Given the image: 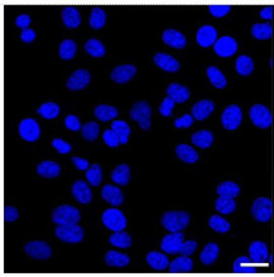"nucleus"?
Masks as SVG:
<instances>
[{
    "mask_svg": "<svg viewBox=\"0 0 274 277\" xmlns=\"http://www.w3.org/2000/svg\"><path fill=\"white\" fill-rule=\"evenodd\" d=\"M161 222L162 225L169 232H181L190 223V214L182 210L167 211L163 214Z\"/></svg>",
    "mask_w": 274,
    "mask_h": 277,
    "instance_id": "nucleus-1",
    "label": "nucleus"
},
{
    "mask_svg": "<svg viewBox=\"0 0 274 277\" xmlns=\"http://www.w3.org/2000/svg\"><path fill=\"white\" fill-rule=\"evenodd\" d=\"M80 221L79 209L72 205L57 206L52 213V222L57 225L77 224Z\"/></svg>",
    "mask_w": 274,
    "mask_h": 277,
    "instance_id": "nucleus-2",
    "label": "nucleus"
},
{
    "mask_svg": "<svg viewBox=\"0 0 274 277\" xmlns=\"http://www.w3.org/2000/svg\"><path fill=\"white\" fill-rule=\"evenodd\" d=\"M252 216L257 222L267 223L272 219L273 216V201L269 198H258L252 204Z\"/></svg>",
    "mask_w": 274,
    "mask_h": 277,
    "instance_id": "nucleus-3",
    "label": "nucleus"
},
{
    "mask_svg": "<svg viewBox=\"0 0 274 277\" xmlns=\"http://www.w3.org/2000/svg\"><path fill=\"white\" fill-rule=\"evenodd\" d=\"M250 120L255 127L262 129L269 128L273 124V116L269 109L263 104H254L249 110Z\"/></svg>",
    "mask_w": 274,
    "mask_h": 277,
    "instance_id": "nucleus-4",
    "label": "nucleus"
},
{
    "mask_svg": "<svg viewBox=\"0 0 274 277\" xmlns=\"http://www.w3.org/2000/svg\"><path fill=\"white\" fill-rule=\"evenodd\" d=\"M56 237L62 242L79 243L84 238V229L77 224L57 225L55 230Z\"/></svg>",
    "mask_w": 274,
    "mask_h": 277,
    "instance_id": "nucleus-5",
    "label": "nucleus"
},
{
    "mask_svg": "<svg viewBox=\"0 0 274 277\" xmlns=\"http://www.w3.org/2000/svg\"><path fill=\"white\" fill-rule=\"evenodd\" d=\"M130 118L133 120L138 121L139 126L142 127L143 131H148L151 128V115L152 109L148 103L138 102L131 107L130 109Z\"/></svg>",
    "mask_w": 274,
    "mask_h": 277,
    "instance_id": "nucleus-6",
    "label": "nucleus"
},
{
    "mask_svg": "<svg viewBox=\"0 0 274 277\" xmlns=\"http://www.w3.org/2000/svg\"><path fill=\"white\" fill-rule=\"evenodd\" d=\"M102 224L108 228L109 230H114V232H119L123 230L126 227V219L124 214L120 210L115 208H111L105 210L101 217Z\"/></svg>",
    "mask_w": 274,
    "mask_h": 277,
    "instance_id": "nucleus-7",
    "label": "nucleus"
},
{
    "mask_svg": "<svg viewBox=\"0 0 274 277\" xmlns=\"http://www.w3.org/2000/svg\"><path fill=\"white\" fill-rule=\"evenodd\" d=\"M242 109L236 104H231L226 107L221 114V124L227 131H235L242 123Z\"/></svg>",
    "mask_w": 274,
    "mask_h": 277,
    "instance_id": "nucleus-8",
    "label": "nucleus"
},
{
    "mask_svg": "<svg viewBox=\"0 0 274 277\" xmlns=\"http://www.w3.org/2000/svg\"><path fill=\"white\" fill-rule=\"evenodd\" d=\"M24 251L28 256L36 260H47L52 255L50 245L43 240H32L24 245Z\"/></svg>",
    "mask_w": 274,
    "mask_h": 277,
    "instance_id": "nucleus-9",
    "label": "nucleus"
},
{
    "mask_svg": "<svg viewBox=\"0 0 274 277\" xmlns=\"http://www.w3.org/2000/svg\"><path fill=\"white\" fill-rule=\"evenodd\" d=\"M18 129H19L20 137L27 142L37 141L41 136L40 126H38L37 121L32 118L23 119V120L19 123Z\"/></svg>",
    "mask_w": 274,
    "mask_h": 277,
    "instance_id": "nucleus-10",
    "label": "nucleus"
},
{
    "mask_svg": "<svg viewBox=\"0 0 274 277\" xmlns=\"http://www.w3.org/2000/svg\"><path fill=\"white\" fill-rule=\"evenodd\" d=\"M183 238H185V234L182 232H170L169 234H167L162 239L161 250L164 253H168V255L178 253L183 243Z\"/></svg>",
    "mask_w": 274,
    "mask_h": 277,
    "instance_id": "nucleus-11",
    "label": "nucleus"
},
{
    "mask_svg": "<svg viewBox=\"0 0 274 277\" xmlns=\"http://www.w3.org/2000/svg\"><path fill=\"white\" fill-rule=\"evenodd\" d=\"M214 51L220 57H230L237 51V43L230 36L218 38V41L214 45Z\"/></svg>",
    "mask_w": 274,
    "mask_h": 277,
    "instance_id": "nucleus-12",
    "label": "nucleus"
},
{
    "mask_svg": "<svg viewBox=\"0 0 274 277\" xmlns=\"http://www.w3.org/2000/svg\"><path fill=\"white\" fill-rule=\"evenodd\" d=\"M196 41L201 47L206 48L214 46L218 41V30L213 25H202L201 28H198L197 33H196Z\"/></svg>",
    "mask_w": 274,
    "mask_h": 277,
    "instance_id": "nucleus-13",
    "label": "nucleus"
},
{
    "mask_svg": "<svg viewBox=\"0 0 274 277\" xmlns=\"http://www.w3.org/2000/svg\"><path fill=\"white\" fill-rule=\"evenodd\" d=\"M89 82H90L89 71L84 69L76 70V71L70 76V79L67 80V89L72 90V91H77V90L84 89Z\"/></svg>",
    "mask_w": 274,
    "mask_h": 277,
    "instance_id": "nucleus-14",
    "label": "nucleus"
},
{
    "mask_svg": "<svg viewBox=\"0 0 274 277\" xmlns=\"http://www.w3.org/2000/svg\"><path fill=\"white\" fill-rule=\"evenodd\" d=\"M135 72L136 69L133 65H120L111 71V80L118 84H125L133 79Z\"/></svg>",
    "mask_w": 274,
    "mask_h": 277,
    "instance_id": "nucleus-15",
    "label": "nucleus"
},
{
    "mask_svg": "<svg viewBox=\"0 0 274 277\" xmlns=\"http://www.w3.org/2000/svg\"><path fill=\"white\" fill-rule=\"evenodd\" d=\"M162 40L167 46L176 48V50H182L187 45V40L181 32L176 29H165L162 35Z\"/></svg>",
    "mask_w": 274,
    "mask_h": 277,
    "instance_id": "nucleus-16",
    "label": "nucleus"
},
{
    "mask_svg": "<svg viewBox=\"0 0 274 277\" xmlns=\"http://www.w3.org/2000/svg\"><path fill=\"white\" fill-rule=\"evenodd\" d=\"M72 195L81 204H89L92 198L91 189L84 180L75 181L74 185H72Z\"/></svg>",
    "mask_w": 274,
    "mask_h": 277,
    "instance_id": "nucleus-17",
    "label": "nucleus"
},
{
    "mask_svg": "<svg viewBox=\"0 0 274 277\" xmlns=\"http://www.w3.org/2000/svg\"><path fill=\"white\" fill-rule=\"evenodd\" d=\"M249 257L252 258L254 263H263L268 260V245L262 240H254L249 245Z\"/></svg>",
    "mask_w": 274,
    "mask_h": 277,
    "instance_id": "nucleus-18",
    "label": "nucleus"
},
{
    "mask_svg": "<svg viewBox=\"0 0 274 277\" xmlns=\"http://www.w3.org/2000/svg\"><path fill=\"white\" fill-rule=\"evenodd\" d=\"M214 108H215V104H214L211 100L209 99L200 100V102H197L192 107V109H191V115H192L193 119H196V120H203V119H206L211 113H213Z\"/></svg>",
    "mask_w": 274,
    "mask_h": 277,
    "instance_id": "nucleus-19",
    "label": "nucleus"
},
{
    "mask_svg": "<svg viewBox=\"0 0 274 277\" xmlns=\"http://www.w3.org/2000/svg\"><path fill=\"white\" fill-rule=\"evenodd\" d=\"M101 196L105 201H108L113 206L120 205L124 200L123 193L120 191V189L115 185H110V183H108V185L102 188Z\"/></svg>",
    "mask_w": 274,
    "mask_h": 277,
    "instance_id": "nucleus-20",
    "label": "nucleus"
},
{
    "mask_svg": "<svg viewBox=\"0 0 274 277\" xmlns=\"http://www.w3.org/2000/svg\"><path fill=\"white\" fill-rule=\"evenodd\" d=\"M154 64L158 67H161L162 70L168 72H176L180 69V62L175 58V57L167 55V53L158 52L153 57Z\"/></svg>",
    "mask_w": 274,
    "mask_h": 277,
    "instance_id": "nucleus-21",
    "label": "nucleus"
},
{
    "mask_svg": "<svg viewBox=\"0 0 274 277\" xmlns=\"http://www.w3.org/2000/svg\"><path fill=\"white\" fill-rule=\"evenodd\" d=\"M193 268V262L190 258V256H182L181 257L176 258L168 266V271L170 273H186L192 271Z\"/></svg>",
    "mask_w": 274,
    "mask_h": 277,
    "instance_id": "nucleus-22",
    "label": "nucleus"
},
{
    "mask_svg": "<svg viewBox=\"0 0 274 277\" xmlns=\"http://www.w3.org/2000/svg\"><path fill=\"white\" fill-rule=\"evenodd\" d=\"M167 95L170 99L175 100V103H185L190 98V90L183 85L172 82L167 87Z\"/></svg>",
    "mask_w": 274,
    "mask_h": 277,
    "instance_id": "nucleus-23",
    "label": "nucleus"
},
{
    "mask_svg": "<svg viewBox=\"0 0 274 277\" xmlns=\"http://www.w3.org/2000/svg\"><path fill=\"white\" fill-rule=\"evenodd\" d=\"M147 262L153 270L163 271L169 266V260L163 253H159L157 251H152L147 255Z\"/></svg>",
    "mask_w": 274,
    "mask_h": 277,
    "instance_id": "nucleus-24",
    "label": "nucleus"
},
{
    "mask_svg": "<svg viewBox=\"0 0 274 277\" xmlns=\"http://www.w3.org/2000/svg\"><path fill=\"white\" fill-rule=\"evenodd\" d=\"M61 17L67 28H77L80 25V23H81V17H80V12L77 10V8H63L61 13Z\"/></svg>",
    "mask_w": 274,
    "mask_h": 277,
    "instance_id": "nucleus-25",
    "label": "nucleus"
},
{
    "mask_svg": "<svg viewBox=\"0 0 274 277\" xmlns=\"http://www.w3.org/2000/svg\"><path fill=\"white\" fill-rule=\"evenodd\" d=\"M176 155L181 161L186 162V164H195L198 160V153L188 144H178L176 147Z\"/></svg>",
    "mask_w": 274,
    "mask_h": 277,
    "instance_id": "nucleus-26",
    "label": "nucleus"
},
{
    "mask_svg": "<svg viewBox=\"0 0 274 277\" xmlns=\"http://www.w3.org/2000/svg\"><path fill=\"white\" fill-rule=\"evenodd\" d=\"M111 180L120 186L128 185L130 180V168L126 164H121L111 171Z\"/></svg>",
    "mask_w": 274,
    "mask_h": 277,
    "instance_id": "nucleus-27",
    "label": "nucleus"
},
{
    "mask_svg": "<svg viewBox=\"0 0 274 277\" xmlns=\"http://www.w3.org/2000/svg\"><path fill=\"white\" fill-rule=\"evenodd\" d=\"M232 271L235 273H255L257 272V267L253 263V260L247 256H242L235 260L234 265H232Z\"/></svg>",
    "mask_w": 274,
    "mask_h": 277,
    "instance_id": "nucleus-28",
    "label": "nucleus"
},
{
    "mask_svg": "<svg viewBox=\"0 0 274 277\" xmlns=\"http://www.w3.org/2000/svg\"><path fill=\"white\" fill-rule=\"evenodd\" d=\"M191 141L198 148H209L214 142V134L210 131L202 129V131H197L193 133Z\"/></svg>",
    "mask_w": 274,
    "mask_h": 277,
    "instance_id": "nucleus-29",
    "label": "nucleus"
},
{
    "mask_svg": "<svg viewBox=\"0 0 274 277\" xmlns=\"http://www.w3.org/2000/svg\"><path fill=\"white\" fill-rule=\"evenodd\" d=\"M61 172V167L57 162L53 161H43L37 166V173L42 177L53 178L57 177Z\"/></svg>",
    "mask_w": 274,
    "mask_h": 277,
    "instance_id": "nucleus-30",
    "label": "nucleus"
},
{
    "mask_svg": "<svg viewBox=\"0 0 274 277\" xmlns=\"http://www.w3.org/2000/svg\"><path fill=\"white\" fill-rule=\"evenodd\" d=\"M219 252L220 248L216 243H208V244L203 247L202 252H201L200 261L206 266L213 265V263L218 260Z\"/></svg>",
    "mask_w": 274,
    "mask_h": 277,
    "instance_id": "nucleus-31",
    "label": "nucleus"
},
{
    "mask_svg": "<svg viewBox=\"0 0 274 277\" xmlns=\"http://www.w3.org/2000/svg\"><path fill=\"white\" fill-rule=\"evenodd\" d=\"M129 261H130V258L128 255H124L118 251H109L105 255V262L111 267H124V266L128 265Z\"/></svg>",
    "mask_w": 274,
    "mask_h": 277,
    "instance_id": "nucleus-32",
    "label": "nucleus"
},
{
    "mask_svg": "<svg viewBox=\"0 0 274 277\" xmlns=\"http://www.w3.org/2000/svg\"><path fill=\"white\" fill-rule=\"evenodd\" d=\"M250 32L257 40H269L273 36V27L270 23H255L252 25Z\"/></svg>",
    "mask_w": 274,
    "mask_h": 277,
    "instance_id": "nucleus-33",
    "label": "nucleus"
},
{
    "mask_svg": "<svg viewBox=\"0 0 274 277\" xmlns=\"http://www.w3.org/2000/svg\"><path fill=\"white\" fill-rule=\"evenodd\" d=\"M235 69H236V72L239 75L248 76L254 70V62H253V59L249 56L242 55L237 57L236 61H235Z\"/></svg>",
    "mask_w": 274,
    "mask_h": 277,
    "instance_id": "nucleus-34",
    "label": "nucleus"
},
{
    "mask_svg": "<svg viewBox=\"0 0 274 277\" xmlns=\"http://www.w3.org/2000/svg\"><path fill=\"white\" fill-rule=\"evenodd\" d=\"M206 74H208L209 80L211 84L218 89H224L226 86V77L216 66H209L206 69Z\"/></svg>",
    "mask_w": 274,
    "mask_h": 277,
    "instance_id": "nucleus-35",
    "label": "nucleus"
},
{
    "mask_svg": "<svg viewBox=\"0 0 274 277\" xmlns=\"http://www.w3.org/2000/svg\"><path fill=\"white\" fill-rule=\"evenodd\" d=\"M95 116L101 121H109L111 119H115L118 116V109L111 105L100 104L95 108L94 110Z\"/></svg>",
    "mask_w": 274,
    "mask_h": 277,
    "instance_id": "nucleus-36",
    "label": "nucleus"
},
{
    "mask_svg": "<svg viewBox=\"0 0 274 277\" xmlns=\"http://www.w3.org/2000/svg\"><path fill=\"white\" fill-rule=\"evenodd\" d=\"M215 208L220 214H231L236 208L234 198H229V196H219L215 201Z\"/></svg>",
    "mask_w": 274,
    "mask_h": 277,
    "instance_id": "nucleus-37",
    "label": "nucleus"
},
{
    "mask_svg": "<svg viewBox=\"0 0 274 277\" xmlns=\"http://www.w3.org/2000/svg\"><path fill=\"white\" fill-rule=\"evenodd\" d=\"M216 193L219 196H229V198H236L240 193V188L237 183L232 182V181H224L218 186Z\"/></svg>",
    "mask_w": 274,
    "mask_h": 277,
    "instance_id": "nucleus-38",
    "label": "nucleus"
},
{
    "mask_svg": "<svg viewBox=\"0 0 274 277\" xmlns=\"http://www.w3.org/2000/svg\"><path fill=\"white\" fill-rule=\"evenodd\" d=\"M110 244L115 245L119 248H128L131 244V238L124 230H119V232H114L109 237Z\"/></svg>",
    "mask_w": 274,
    "mask_h": 277,
    "instance_id": "nucleus-39",
    "label": "nucleus"
},
{
    "mask_svg": "<svg viewBox=\"0 0 274 277\" xmlns=\"http://www.w3.org/2000/svg\"><path fill=\"white\" fill-rule=\"evenodd\" d=\"M111 129L118 134L119 139H120V143L125 144L128 142L129 136H130V128H129V126L125 121L116 119V120H114L111 123Z\"/></svg>",
    "mask_w": 274,
    "mask_h": 277,
    "instance_id": "nucleus-40",
    "label": "nucleus"
},
{
    "mask_svg": "<svg viewBox=\"0 0 274 277\" xmlns=\"http://www.w3.org/2000/svg\"><path fill=\"white\" fill-rule=\"evenodd\" d=\"M89 22L91 28H94V29H100V28L104 27V24L107 23V14H105V12L101 8H92Z\"/></svg>",
    "mask_w": 274,
    "mask_h": 277,
    "instance_id": "nucleus-41",
    "label": "nucleus"
},
{
    "mask_svg": "<svg viewBox=\"0 0 274 277\" xmlns=\"http://www.w3.org/2000/svg\"><path fill=\"white\" fill-rule=\"evenodd\" d=\"M77 51V45L75 41L72 40H64L62 41L61 45H59V56L62 59H71L74 58V56L76 55Z\"/></svg>",
    "mask_w": 274,
    "mask_h": 277,
    "instance_id": "nucleus-42",
    "label": "nucleus"
},
{
    "mask_svg": "<svg viewBox=\"0 0 274 277\" xmlns=\"http://www.w3.org/2000/svg\"><path fill=\"white\" fill-rule=\"evenodd\" d=\"M85 51L92 57H102L105 55V47L102 42L95 38H90L85 45Z\"/></svg>",
    "mask_w": 274,
    "mask_h": 277,
    "instance_id": "nucleus-43",
    "label": "nucleus"
},
{
    "mask_svg": "<svg viewBox=\"0 0 274 277\" xmlns=\"http://www.w3.org/2000/svg\"><path fill=\"white\" fill-rule=\"evenodd\" d=\"M101 177H102L101 167L97 164L91 165V166L86 170V180L89 181L90 185L99 186L100 182H101Z\"/></svg>",
    "mask_w": 274,
    "mask_h": 277,
    "instance_id": "nucleus-44",
    "label": "nucleus"
},
{
    "mask_svg": "<svg viewBox=\"0 0 274 277\" xmlns=\"http://www.w3.org/2000/svg\"><path fill=\"white\" fill-rule=\"evenodd\" d=\"M99 126L95 121H89V123L84 124L81 128V134L86 141L94 142L99 136Z\"/></svg>",
    "mask_w": 274,
    "mask_h": 277,
    "instance_id": "nucleus-45",
    "label": "nucleus"
},
{
    "mask_svg": "<svg viewBox=\"0 0 274 277\" xmlns=\"http://www.w3.org/2000/svg\"><path fill=\"white\" fill-rule=\"evenodd\" d=\"M209 225L211 229L218 233H226L230 230V223L220 216H213L209 219Z\"/></svg>",
    "mask_w": 274,
    "mask_h": 277,
    "instance_id": "nucleus-46",
    "label": "nucleus"
},
{
    "mask_svg": "<svg viewBox=\"0 0 274 277\" xmlns=\"http://www.w3.org/2000/svg\"><path fill=\"white\" fill-rule=\"evenodd\" d=\"M37 113L45 119H53L59 114V107L56 103H45L37 109Z\"/></svg>",
    "mask_w": 274,
    "mask_h": 277,
    "instance_id": "nucleus-47",
    "label": "nucleus"
},
{
    "mask_svg": "<svg viewBox=\"0 0 274 277\" xmlns=\"http://www.w3.org/2000/svg\"><path fill=\"white\" fill-rule=\"evenodd\" d=\"M102 139H104V142L109 147H118L119 143H120V139H119L118 134H116L113 129H107V131L102 133Z\"/></svg>",
    "mask_w": 274,
    "mask_h": 277,
    "instance_id": "nucleus-48",
    "label": "nucleus"
},
{
    "mask_svg": "<svg viewBox=\"0 0 274 277\" xmlns=\"http://www.w3.org/2000/svg\"><path fill=\"white\" fill-rule=\"evenodd\" d=\"M64 126H66L67 128L72 132L81 131L82 128L81 123H80L79 116L74 115V114H68V115H66V118H64Z\"/></svg>",
    "mask_w": 274,
    "mask_h": 277,
    "instance_id": "nucleus-49",
    "label": "nucleus"
},
{
    "mask_svg": "<svg viewBox=\"0 0 274 277\" xmlns=\"http://www.w3.org/2000/svg\"><path fill=\"white\" fill-rule=\"evenodd\" d=\"M52 147L56 149L58 153L64 155V153H68V152H71L72 147L71 144L67 143V142H64L63 139L61 138H55L52 141Z\"/></svg>",
    "mask_w": 274,
    "mask_h": 277,
    "instance_id": "nucleus-50",
    "label": "nucleus"
},
{
    "mask_svg": "<svg viewBox=\"0 0 274 277\" xmlns=\"http://www.w3.org/2000/svg\"><path fill=\"white\" fill-rule=\"evenodd\" d=\"M175 100L170 99L169 97H167L165 99H163V102L161 103L159 105V113L162 114L163 116H170L172 115V109L175 107Z\"/></svg>",
    "mask_w": 274,
    "mask_h": 277,
    "instance_id": "nucleus-51",
    "label": "nucleus"
},
{
    "mask_svg": "<svg viewBox=\"0 0 274 277\" xmlns=\"http://www.w3.org/2000/svg\"><path fill=\"white\" fill-rule=\"evenodd\" d=\"M196 248H197V242L196 240H186V242L182 243L178 253L182 256H191L195 252Z\"/></svg>",
    "mask_w": 274,
    "mask_h": 277,
    "instance_id": "nucleus-52",
    "label": "nucleus"
},
{
    "mask_svg": "<svg viewBox=\"0 0 274 277\" xmlns=\"http://www.w3.org/2000/svg\"><path fill=\"white\" fill-rule=\"evenodd\" d=\"M230 5H210L209 7V12L216 18H221L226 15L230 12Z\"/></svg>",
    "mask_w": 274,
    "mask_h": 277,
    "instance_id": "nucleus-53",
    "label": "nucleus"
},
{
    "mask_svg": "<svg viewBox=\"0 0 274 277\" xmlns=\"http://www.w3.org/2000/svg\"><path fill=\"white\" fill-rule=\"evenodd\" d=\"M193 124V116L190 114H185L181 118L175 119V127L176 128H188Z\"/></svg>",
    "mask_w": 274,
    "mask_h": 277,
    "instance_id": "nucleus-54",
    "label": "nucleus"
},
{
    "mask_svg": "<svg viewBox=\"0 0 274 277\" xmlns=\"http://www.w3.org/2000/svg\"><path fill=\"white\" fill-rule=\"evenodd\" d=\"M19 217V213H18V210L15 208H13V206L7 205L4 208V221L5 222H14L17 221V218Z\"/></svg>",
    "mask_w": 274,
    "mask_h": 277,
    "instance_id": "nucleus-55",
    "label": "nucleus"
},
{
    "mask_svg": "<svg viewBox=\"0 0 274 277\" xmlns=\"http://www.w3.org/2000/svg\"><path fill=\"white\" fill-rule=\"evenodd\" d=\"M15 24H17V27L22 28V30H23V29H27L28 25L30 24V18H29V15H27V14H20V15H18L17 19H15Z\"/></svg>",
    "mask_w": 274,
    "mask_h": 277,
    "instance_id": "nucleus-56",
    "label": "nucleus"
},
{
    "mask_svg": "<svg viewBox=\"0 0 274 277\" xmlns=\"http://www.w3.org/2000/svg\"><path fill=\"white\" fill-rule=\"evenodd\" d=\"M35 38H36V32L33 29H29V28H27V29H23L22 33H20V40L25 43L33 42V41H35Z\"/></svg>",
    "mask_w": 274,
    "mask_h": 277,
    "instance_id": "nucleus-57",
    "label": "nucleus"
},
{
    "mask_svg": "<svg viewBox=\"0 0 274 277\" xmlns=\"http://www.w3.org/2000/svg\"><path fill=\"white\" fill-rule=\"evenodd\" d=\"M72 162H74L75 166L77 167V170H87L89 168V161L85 159H81V157H72Z\"/></svg>",
    "mask_w": 274,
    "mask_h": 277,
    "instance_id": "nucleus-58",
    "label": "nucleus"
},
{
    "mask_svg": "<svg viewBox=\"0 0 274 277\" xmlns=\"http://www.w3.org/2000/svg\"><path fill=\"white\" fill-rule=\"evenodd\" d=\"M273 8L272 7H265L263 8L262 10H260V17L263 18V19H267V20H270L273 18Z\"/></svg>",
    "mask_w": 274,
    "mask_h": 277,
    "instance_id": "nucleus-59",
    "label": "nucleus"
}]
</instances>
